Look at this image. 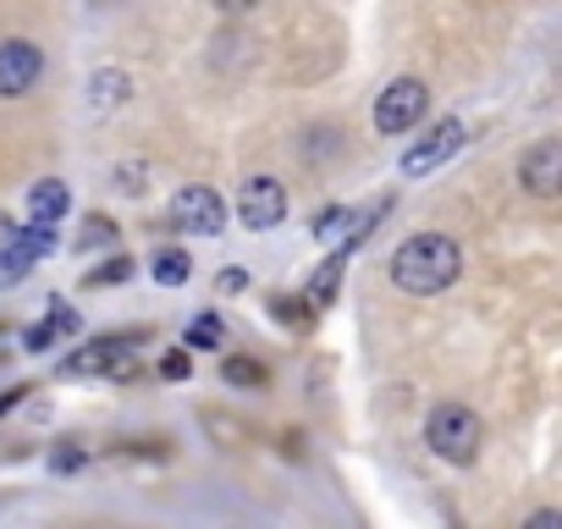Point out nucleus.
Segmentation results:
<instances>
[{"mask_svg":"<svg viewBox=\"0 0 562 529\" xmlns=\"http://www.w3.org/2000/svg\"><path fill=\"white\" fill-rule=\"evenodd\" d=\"M392 288L397 293H408V299H436V293H447L458 277H463V248H458V237H447V232H414L408 243H397V254H392Z\"/></svg>","mask_w":562,"mask_h":529,"instance_id":"nucleus-1","label":"nucleus"},{"mask_svg":"<svg viewBox=\"0 0 562 529\" xmlns=\"http://www.w3.org/2000/svg\"><path fill=\"white\" fill-rule=\"evenodd\" d=\"M480 441H485V425L469 403H436L430 419H425V447L452 463V469H469L480 458Z\"/></svg>","mask_w":562,"mask_h":529,"instance_id":"nucleus-2","label":"nucleus"},{"mask_svg":"<svg viewBox=\"0 0 562 529\" xmlns=\"http://www.w3.org/2000/svg\"><path fill=\"white\" fill-rule=\"evenodd\" d=\"M425 111H430V89L419 78H392L381 89V100H375L370 116H375V133L381 138H397V133H414L425 122Z\"/></svg>","mask_w":562,"mask_h":529,"instance_id":"nucleus-3","label":"nucleus"},{"mask_svg":"<svg viewBox=\"0 0 562 529\" xmlns=\"http://www.w3.org/2000/svg\"><path fill=\"white\" fill-rule=\"evenodd\" d=\"M144 342H149L144 326H138V331L94 337V342H83V348L61 364V375H122V370H133V348H144Z\"/></svg>","mask_w":562,"mask_h":529,"instance_id":"nucleus-4","label":"nucleus"},{"mask_svg":"<svg viewBox=\"0 0 562 529\" xmlns=\"http://www.w3.org/2000/svg\"><path fill=\"white\" fill-rule=\"evenodd\" d=\"M171 226L177 232H188V237H221V226H226V199L215 193V188H204V182H188V188H177L171 193Z\"/></svg>","mask_w":562,"mask_h":529,"instance_id":"nucleus-5","label":"nucleus"},{"mask_svg":"<svg viewBox=\"0 0 562 529\" xmlns=\"http://www.w3.org/2000/svg\"><path fill=\"white\" fill-rule=\"evenodd\" d=\"M237 221L248 232H276L281 221H288V188H281L276 177H248L237 188Z\"/></svg>","mask_w":562,"mask_h":529,"instance_id":"nucleus-6","label":"nucleus"},{"mask_svg":"<svg viewBox=\"0 0 562 529\" xmlns=\"http://www.w3.org/2000/svg\"><path fill=\"white\" fill-rule=\"evenodd\" d=\"M45 78V50L34 40H0V100H23Z\"/></svg>","mask_w":562,"mask_h":529,"instance_id":"nucleus-7","label":"nucleus"},{"mask_svg":"<svg viewBox=\"0 0 562 529\" xmlns=\"http://www.w3.org/2000/svg\"><path fill=\"white\" fill-rule=\"evenodd\" d=\"M463 138H469V127H463L458 116L436 122L425 138H414V144L403 149V177H430L436 166H447V160L463 149Z\"/></svg>","mask_w":562,"mask_h":529,"instance_id":"nucleus-8","label":"nucleus"},{"mask_svg":"<svg viewBox=\"0 0 562 529\" xmlns=\"http://www.w3.org/2000/svg\"><path fill=\"white\" fill-rule=\"evenodd\" d=\"M518 188L529 199H562V138H540L518 155Z\"/></svg>","mask_w":562,"mask_h":529,"instance_id":"nucleus-9","label":"nucleus"},{"mask_svg":"<svg viewBox=\"0 0 562 529\" xmlns=\"http://www.w3.org/2000/svg\"><path fill=\"white\" fill-rule=\"evenodd\" d=\"M50 248H56V226H34V221H23L18 243H12V248H0V288H18Z\"/></svg>","mask_w":562,"mask_h":529,"instance_id":"nucleus-10","label":"nucleus"},{"mask_svg":"<svg viewBox=\"0 0 562 529\" xmlns=\"http://www.w3.org/2000/svg\"><path fill=\"white\" fill-rule=\"evenodd\" d=\"M342 271H348V254L331 248V254L321 259V271L304 282V309H331V304H337V288H342Z\"/></svg>","mask_w":562,"mask_h":529,"instance_id":"nucleus-11","label":"nucleus"},{"mask_svg":"<svg viewBox=\"0 0 562 529\" xmlns=\"http://www.w3.org/2000/svg\"><path fill=\"white\" fill-rule=\"evenodd\" d=\"M67 204H72V193H67V182H56V177H40V182L29 188V215H34V226H61Z\"/></svg>","mask_w":562,"mask_h":529,"instance_id":"nucleus-12","label":"nucleus"},{"mask_svg":"<svg viewBox=\"0 0 562 529\" xmlns=\"http://www.w3.org/2000/svg\"><path fill=\"white\" fill-rule=\"evenodd\" d=\"M127 94H133V78L122 72V67H100L94 78H89V105L105 116V111H116V105H127Z\"/></svg>","mask_w":562,"mask_h":529,"instance_id":"nucleus-13","label":"nucleus"},{"mask_svg":"<svg viewBox=\"0 0 562 529\" xmlns=\"http://www.w3.org/2000/svg\"><path fill=\"white\" fill-rule=\"evenodd\" d=\"M149 277H155L160 288H182V282L193 277L188 248H160V254H155V264H149Z\"/></svg>","mask_w":562,"mask_h":529,"instance_id":"nucleus-14","label":"nucleus"},{"mask_svg":"<svg viewBox=\"0 0 562 529\" xmlns=\"http://www.w3.org/2000/svg\"><path fill=\"white\" fill-rule=\"evenodd\" d=\"M133 277V259L127 254H111L100 271H83V288H116V282H127Z\"/></svg>","mask_w":562,"mask_h":529,"instance_id":"nucleus-15","label":"nucleus"},{"mask_svg":"<svg viewBox=\"0 0 562 529\" xmlns=\"http://www.w3.org/2000/svg\"><path fill=\"white\" fill-rule=\"evenodd\" d=\"M221 381L226 386H265V364L259 359H226L221 364Z\"/></svg>","mask_w":562,"mask_h":529,"instance_id":"nucleus-16","label":"nucleus"},{"mask_svg":"<svg viewBox=\"0 0 562 529\" xmlns=\"http://www.w3.org/2000/svg\"><path fill=\"white\" fill-rule=\"evenodd\" d=\"M188 342H193V348H221V342H226V320H221V315H199V320L188 326Z\"/></svg>","mask_w":562,"mask_h":529,"instance_id":"nucleus-17","label":"nucleus"},{"mask_svg":"<svg viewBox=\"0 0 562 529\" xmlns=\"http://www.w3.org/2000/svg\"><path fill=\"white\" fill-rule=\"evenodd\" d=\"M83 463H89V452H83V441H61V447L50 452V469H56V474H78Z\"/></svg>","mask_w":562,"mask_h":529,"instance_id":"nucleus-18","label":"nucleus"},{"mask_svg":"<svg viewBox=\"0 0 562 529\" xmlns=\"http://www.w3.org/2000/svg\"><path fill=\"white\" fill-rule=\"evenodd\" d=\"M116 237V226L105 221V215H89V226H83V237H78V248H105Z\"/></svg>","mask_w":562,"mask_h":529,"instance_id":"nucleus-19","label":"nucleus"},{"mask_svg":"<svg viewBox=\"0 0 562 529\" xmlns=\"http://www.w3.org/2000/svg\"><path fill=\"white\" fill-rule=\"evenodd\" d=\"M56 337H61V331H56V320H40V326H29V331H23V348H29V353H45Z\"/></svg>","mask_w":562,"mask_h":529,"instance_id":"nucleus-20","label":"nucleus"},{"mask_svg":"<svg viewBox=\"0 0 562 529\" xmlns=\"http://www.w3.org/2000/svg\"><path fill=\"white\" fill-rule=\"evenodd\" d=\"M160 375H166V381H188V375H193V359H188V353H166V359H160Z\"/></svg>","mask_w":562,"mask_h":529,"instance_id":"nucleus-21","label":"nucleus"},{"mask_svg":"<svg viewBox=\"0 0 562 529\" xmlns=\"http://www.w3.org/2000/svg\"><path fill=\"white\" fill-rule=\"evenodd\" d=\"M524 529H562V507H540V513H529Z\"/></svg>","mask_w":562,"mask_h":529,"instance_id":"nucleus-22","label":"nucleus"},{"mask_svg":"<svg viewBox=\"0 0 562 529\" xmlns=\"http://www.w3.org/2000/svg\"><path fill=\"white\" fill-rule=\"evenodd\" d=\"M116 188H122V193H144V177H138V166H116Z\"/></svg>","mask_w":562,"mask_h":529,"instance_id":"nucleus-23","label":"nucleus"},{"mask_svg":"<svg viewBox=\"0 0 562 529\" xmlns=\"http://www.w3.org/2000/svg\"><path fill=\"white\" fill-rule=\"evenodd\" d=\"M215 288H221V293H243V288H248V277H243V271H221V282H215Z\"/></svg>","mask_w":562,"mask_h":529,"instance_id":"nucleus-24","label":"nucleus"},{"mask_svg":"<svg viewBox=\"0 0 562 529\" xmlns=\"http://www.w3.org/2000/svg\"><path fill=\"white\" fill-rule=\"evenodd\" d=\"M23 397H29V386H12V392H7V397H0V414H12V408H18V403H23Z\"/></svg>","mask_w":562,"mask_h":529,"instance_id":"nucleus-25","label":"nucleus"}]
</instances>
